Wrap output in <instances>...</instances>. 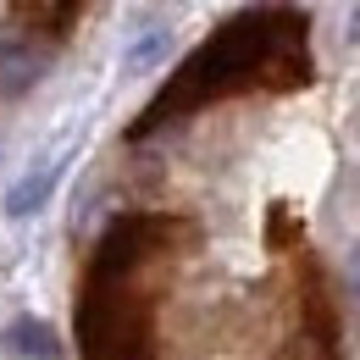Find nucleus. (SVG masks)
Instances as JSON below:
<instances>
[{
    "label": "nucleus",
    "instance_id": "39448f33",
    "mask_svg": "<svg viewBox=\"0 0 360 360\" xmlns=\"http://www.w3.org/2000/svg\"><path fill=\"white\" fill-rule=\"evenodd\" d=\"M344 39H349V45H360V0L349 6V22H344Z\"/></svg>",
    "mask_w": 360,
    "mask_h": 360
},
{
    "label": "nucleus",
    "instance_id": "20e7f679",
    "mask_svg": "<svg viewBox=\"0 0 360 360\" xmlns=\"http://www.w3.org/2000/svg\"><path fill=\"white\" fill-rule=\"evenodd\" d=\"M344 283H349V294L360 300V238L344 250Z\"/></svg>",
    "mask_w": 360,
    "mask_h": 360
},
{
    "label": "nucleus",
    "instance_id": "7ed1b4c3",
    "mask_svg": "<svg viewBox=\"0 0 360 360\" xmlns=\"http://www.w3.org/2000/svg\"><path fill=\"white\" fill-rule=\"evenodd\" d=\"M172 50H178V34H172V28H150V34H139L134 45L122 50V72H128V78H150V72H161V67L172 61Z\"/></svg>",
    "mask_w": 360,
    "mask_h": 360
},
{
    "label": "nucleus",
    "instance_id": "f03ea898",
    "mask_svg": "<svg viewBox=\"0 0 360 360\" xmlns=\"http://www.w3.org/2000/svg\"><path fill=\"white\" fill-rule=\"evenodd\" d=\"M0 355H17V360H61V338L45 316H11L0 327Z\"/></svg>",
    "mask_w": 360,
    "mask_h": 360
},
{
    "label": "nucleus",
    "instance_id": "f257e3e1",
    "mask_svg": "<svg viewBox=\"0 0 360 360\" xmlns=\"http://www.w3.org/2000/svg\"><path fill=\"white\" fill-rule=\"evenodd\" d=\"M67 161H72V155H50V161H39L34 172H22V178L6 188L0 211H6L11 222H28V217H39V211L50 205V194L61 188V178H67Z\"/></svg>",
    "mask_w": 360,
    "mask_h": 360
}]
</instances>
